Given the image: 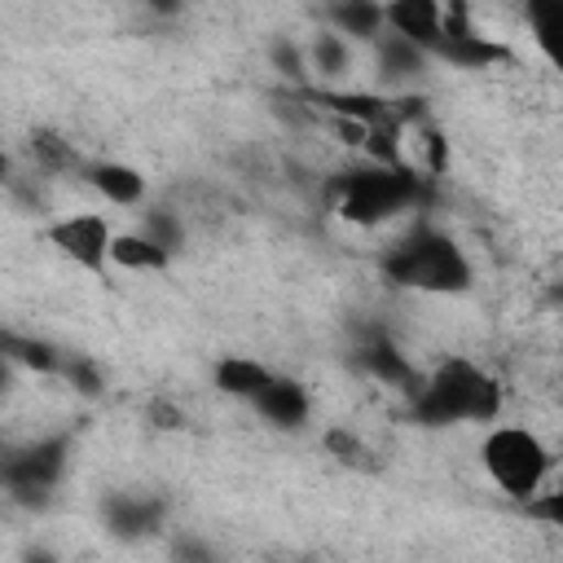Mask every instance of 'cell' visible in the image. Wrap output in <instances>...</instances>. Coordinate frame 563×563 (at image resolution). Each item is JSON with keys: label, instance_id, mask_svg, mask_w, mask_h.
<instances>
[{"label": "cell", "instance_id": "28", "mask_svg": "<svg viewBox=\"0 0 563 563\" xmlns=\"http://www.w3.org/2000/svg\"><path fill=\"white\" fill-rule=\"evenodd\" d=\"M176 563H216V550L202 545L198 537H180L176 541Z\"/></svg>", "mask_w": 563, "mask_h": 563}, {"label": "cell", "instance_id": "20", "mask_svg": "<svg viewBox=\"0 0 563 563\" xmlns=\"http://www.w3.org/2000/svg\"><path fill=\"white\" fill-rule=\"evenodd\" d=\"M325 449H330L343 466L374 471V453H369V449H365V440H361L356 431H347V427H330V431H325Z\"/></svg>", "mask_w": 563, "mask_h": 563}, {"label": "cell", "instance_id": "15", "mask_svg": "<svg viewBox=\"0 0 563 563\" xmlns=\"http://www.w3.org/2000/svg\"><path fill=\"white\" fill-rule=\"evenodd\" d=\"M528 26L537 48L563 70V0H528Z\"/></svg>", "mask_w": 563, "mask_h": 563}, {"label": "cell", "instance_id": "27", "mask_svg": "<svg viewBox=\"0 0 563 563\" xmlns=\"http://www.w3.org/2000/svg\"><path fill=\"white\" fill-rule=\"evenodd\" d=\"M150 422L158 431H176V427H185V413L176 400H150Z\"/></svg>", "mask_w": 563, "mask_h": 563}, {"label": "cell", "instance_id": "23", "mask_svg": "<svg viewBox=\"0 0 563 563\" xmlns=\"http://www.w3.org/2000/svg\"><path fill=\"white\" fill-rule=\"evenodd\" d=\"M141 233L154 242V246H163L167 255L185 242V229H180V220L172 216V211H145V220H141Z\"/></svg>", "mask_w": 563, "mask_h": 563}, {"label": "cell", "instance_id": "7", "mask_svg": "<svg viewBox=\"0 0 563 563\" xmlns=\"http://www.w3.org/2000/svg\"><path fill=\"white\" fill-rule=\"evenodd\" d=\"M431 53L444 57V62H453V66H462V70H479V66L506 62V48H501L497 40L479 35V31L466 22V9H462V4H453V9L444 13V35H440V44H435Z\"/></svg>", "mask_w": 563, "mask_h": 563}, {"label": "cell", "instance_id": "5", "mask_svg": "<svg viewBox=\"0 0 563 563\" xmlns=\"http://www.w3.org/2000/svg\"><path fill=\"white\" fill-rule=\"evenodd\" d=\"M66 457H70V440L66 435L31 440V444H22V449H13L4 457V488L22 506H44L48 493L57 488V479L66 475Z\"/></svg>", "mask_w": 563, "mask_h": 563}, {"label": "cell", "instance_id": "21", "mask_svg": "<svg viewBox=\"0 0 563 563\" xmlns=\"http://www.w3.org/2000/svg\"><path fill=\"white\" fill-rule=\"evenodd\" d=\"M31 154H35V163H40L44 172H66V167L75 163L70 145H66V141H62L57 132H48V128L31 132Z\"/></svg>", "mask_w": 563, "mask_h": 563}, {"label": "cell", "instance_id": "2", "mask_svg": "<svg viewBox=\"0 0 563 563\" xmlns=\"http://www.w3.org/2000/svg\"><path fill=\"white\" fill-rule=\"evenodd\" d=\"M383 273L387 282L405 290H427V295H457L471 286V260L440 229H418L405 242H396L383 260Z\"/></svg>", "mask_w": 563, "mask_h": 563}, {"label": "cell", "instance_id": "6", "mask_svg": "<svg viewBox=\"0 0 563 563\" xmlns=\"http://www.w3.org/2000/svg\"><path fill=\"white\" fill-rule=\"evenodd\" d=\"M48 242H53L66 260H75L79 268H92V273H97V268H106V260H110L114 233H110L106 216L84 211V216H66V220L48 224Z\"/></svg>", "mask_w": 563, "mask_h": 563}, {"label": "cell", "instance_id": "11", "mask_svg": "<svg viewBox=\"0 0 563 563\" xmlns=\"http://www.w3.org/2000/svg\"><path fill=\"white\" fill-rule=\"evenodd\" d=\"M251 405L260 409V418H268L273 427H286V431L303 427V418H308V391L295 378H282V374H273L268 387Z\"/></svg>", "mask_w": 563, "mask_h": 563}, {"label": "cell", "instance_id": "8", "mask_svg": "<svg viewBox=\"0 0 563 563\" xmlns=\"http://www.w3.org/2000/svg\"><path fill=\"white\" fill-rule=\"evenodd\" d=\"M106 528L119 541L154 537L163 528V501L158 497H145V493H114L106 501Z\"/></svg>", "mask_w": 563, "mask_h": 563}, {"label": "cell", "instance_id": "22", "mask_svg": "<svg viewBox=\"0 0 563 563\" xmlns=\"http://www.w3.org/2000/svg\"><path fill=\"white\" fill-rule=\"evenodd\" d=\"M268 62H273V70L282 75V79H290V84H308V53H299V44H290V40H273L268 44Z\"/></svg>", "mask_w": 563, "mask_h": 563}, {"label": "cell", "instance_id": "13", "mask_svg": "<svg viewBox=\"0 0 563 563\" xmlns=\"http://www.w3.org/2000/svg\"><path fill=\"white\" fill-rule=\"evenodd\" d=\"M88 180H92L97 194H106L119 207H132L145 194V176L136 167H128V163H92L88 167Z\"/></svg>", "mask_w": 563, "mask_h": 563}, {"label": "cell", "instance_id": "1", "mask_svg": "<svg viewBox=\"0 0 563 563\" xmlns=\"http://www.w3.org/2000/svg\"><path fill=\"white\" fill-rule=\"evenodd\" d=\"M418 422L449 427V422H493L501 413V387L493 374H484L471 361H444L431 378H422V391L413 396Z\"/></svg>", "mask_w": 563, "mask_h": 563}, {"label": "cell", "instance_id": "29", "mask_svg": "<svg viewBox=\"0 0 563 563\" xmlns=\"http://www.w3.org/2000/svg\"><path fill=\"white\" fill-rule=\"evenodd\" d=\"M26 563H57L48 550H26Z\"/></svg>", "mask_w": 563, "mask_h": 563}, {"label": "cell", "instance_id": "16", "mask_svg": "<svg viewBox=\"0 0 563 563\" xmlns=\"http://www.w3.org/2000/svg\"><path fill=\"white\" fill-rule=\"evenodd\" d=\"M110 260H114L119 268H141V273H158V268L172 264V255H167L163 246H154L145 233H119V238L110 242Z\"/></svg>", "mask_w": 563, "mask_h": 563}, {"label": "cell", "instance_id": "9", "mask_svg": "<svg viewBox=\"0 0 563 563\" xmlns=\"http://www.w3.org/2000/svg\"><path fill=\"white\" fill-rule=\"evenodd\" d=\"M387 26H391V35L431 53L444 35V9H435L431 0H396V4H387Z\"/></svg>", "mask_w": 563, "mask_h": 563}, {"label": "cell", "instance_id": "19", "mask_svg": "<svg viewBox=\"0 0 563 563\" xmlns=\"http://www.w3.org/2000/svg\"><path fill=\"white\" fill-rule=\"evenodd\" d=\"M4 356H9V361H18V365H26V369H40V374H53V369H62V356H57V347H53V343H44V339L4 334Z\"/></svg>", "mask_w": 563, "mask_h": 563}, {"label": "cell", "instance_id": "12", "mask_svg": "<svg viewBox=\"0 0 563 563\" xmlns=\"http://www.w3.org/2000/svg\"><path fill=\"white\" fill-rule=\"evenodd\" d=\"M422 62L427 53L400 35H378V79L387 88H400V84H413L422 75Z\"/></svg>", "mask_w": 563, "mask_h": 563}, {"label": "cell", "instance_id": "26", "mask_svg": "<svg viewBox=\"0 0 563 563\" xmlns=\"http://www.w3.org/2000/svg\"><path fill=\"white\" fill-rule=\"evenodd\" d=\"M528 515H532V519H545V523H554V528H563V479H559L550 493H537V497L528 501Z\"/></svg>", "mask_w": 563, "mask_h": 563}, {"label": "cell", "instance_id": "18", "mask_svg": "<svg viewBox=\"0 0 563 563\" xmlns=\"http://www.w3.org/2000/svg\"><path fill=\"white\" fill-rule=\"evenodd\" d=\"M347 62H352V53H347V44H343L339 31H321V35L308 44V70H312L317 79H339V75L347 70Z\"/></svg>", "mask_w": 563, "mask_h": 563}, {"label": "cell", "instance_id": "3", "mask_svg": "<svg viewBox=\"0 0 563 563\" xmlns=\"http://www.w3.org/2000/svg\"><path fill=\"white\" fill-rule=\"evenodd\" d=\"M427 176L413 167H352L334 176V198H339V216L352 224H378L405 207H413L422 198Z\"/></svg>", "mask_w": 563, "mask_h": 563}, {"label": "cell", "instance_id": "24", "mask_svg": "<svg viewBox=\"0 0 563 563\" xmlns=\"http://www.w3.org/2000/svg\"><path fill=\"white\" fill-rule=\"evenodd\" d=\"M413 132H418V172H422V176H440L444 163H449L444 136H440L435 128H427V123H418Z\"/></svg>", "mask_w": 563, "mask_h": 563}, {"label": "cell", "instance_id": "4", "mask_svg": "<svg viewBox=\"0 0 563 563\" xmlns=\"http://www.w3.org/2000/svg\"><path fill=\"white\" fill-rule=\"evenodd\" d=\"M479 457H484V471L497 479V488L523 506L541 493V484L550 475L545 444L523 427H493L479 444Z\"/></svg>", "mask_w": 563, "mask_h": 563}, {"label": "cell", "instance_id": "10", "mask_svg": "<svg viewBox=\"0 0 563 563\" xmlns=\"http://www.w3.org/2000/svg\"><path fill=\"white\" fill-rule=\"evenodd\" d=\"M356 361H361V369H365V374H374V378H378V383H387V387H400V391H409V396H418V391H422L418 369H413V365H409V356H405L396 343H387V339L365 343V347L356 352Z\"/></svg>", "mask_w": 563, "mask_h": 563}, {"label": "cell", "instance_id": "17", "mask_svg": "<svg viewBox=\"0 0 563 563\" xmlns=\"http://www.w3.org/2000/svg\"><path fill=\"white\" fill-rule=\"evenodd\" d=\"M330 22L339 26V35L378 40V31L387 26V4H365V0H352V4H334V9H330Z\"/></svg>", "mask_w": 563, "mask_h": 563}, {"label": "cell", "instance_id": "14", "mask_svg": "<svg viewBox=\"0 0 563 563\" xmlns=\"http://www.w3.org/2000/svg\"><path fill=\"white\" fill-rule=\"evenodd\" d=\"M268 369L260 365V361H251V356H224V361H216V387L224 391V396H242V400H255L264 387H268Z\"/></svg>", "mask_w": 563, "mask_h": 563}, {"label": "cell", "instance_id": "25", "mask_svg": "<svg viewBox=\"0 0 563 563\" xmlns=\"http://www.w3.org/2000/svg\"><path fill=\"white\" fill-rule=\"evenodd\" d=\"M62 374H66L70 387L84 391V396H97V391H101V369H97L88 356H70V361H62Z\"/></svg>", "mask_w": 563, "mask_h": 563}]
</instances>
